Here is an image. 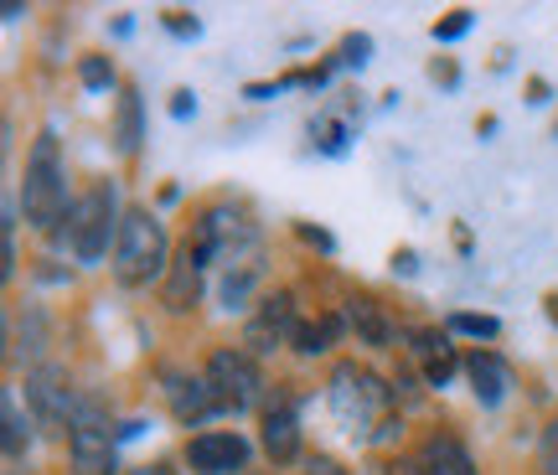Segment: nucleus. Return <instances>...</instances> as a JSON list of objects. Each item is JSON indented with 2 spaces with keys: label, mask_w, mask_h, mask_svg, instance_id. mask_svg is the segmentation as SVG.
<instances>
[{
  "label": "nucleus",
  "mask_w": 558,
  "mask_h": 475,
  "mask_svg": "<svg viewBox=\"0 0 558 475\" xmlns=\"http://www.w3.org/2000/svg\"><path fill=\"white\" fill-rule=\"evenodd\" d=\"M21 207H26V222L37 233H52L62 218H73L68 207V176H62V156H58V135L41 130V139L26 156V181H21Z\"/></svg>",
  "instance_id": "1"
},
{
  "label": "nucleus",
  "mask_w": 558,
  "mask_h": 475,
  "mask_svg": "<svg viewBox=\"0 0 558 475\" xmlns=\"http://www.w3.org/2000/svg\"><path fill=\"white\" fill-rule=\"evenodd\" d=\"M166 269V228H160L145 207H130L120 222V243H114V275L124 284H150Z\"/></svg>",
  "instance_id": "2"
},
{
  "label": "nucleus",
  "mask_w": 558,
  "mask_h": 475,
  "mask_svg": "<svg viewBox=\"0 0 558 475\" xmlns=\"http://www.w3.org/2000/svg\"><path fill=\"white\" fill-rule=\"evenodd\" d=\"M68 233H73V254H78L83 264H99V258L109 254V233H114V192H109V186H94L88 197L73 202Z\"/></svg>",
  "instance_id": "3"
},
{
  "label": "nucleus",
  "mask_w": 558,
  "mask_h": 475,
  "mask_svg": "<svg viewBox=\"0 0 558 475\" xmlns=\"http://www.w3.org/2000/svg\"><path fill=\"white\" fill-rule=\"evenodd\" d=\"M383 403H388V388H383L373 373H362L352 362L331 373V409H337V418L347 429H367V424L378 418Z\"/></svg>",
  "instance_id": "4"
},
{
  "label": "nucleus",
  "mask_w": 558,
  "mask_h": 475,
  "mask_svg": "<svg viewBox=\"0 0 558 475\" xmlns=\"http://www.w3.org/2000/svg\"><path fill=\"white\" fill-rule=\"evenodd\" d=\"M207 382H213V393H218L222 409H248L264 388V377L248 352H218L207 362Z\"/></svg>",
  "instance_id": "5"
},
{
  "label": "nucleus",
  "mask_w": 558,
  "mask_h": 475,
  "mask_svg": "<svg viewBox=\"0 0 558 475\" xmlns=\"http://www.w3.org/2000/svg\"><path fill=\"white\" fill-rule=\"evenodd\" d=\"M68 450H73V475H114V439H109V429L94 418V409L83 418H73Z\"/></svg>",
  "instance_id": "6"
},
{
  "label": "nucleus",
  "mask_w": 558,
  "mask_h": 475,
  "mask_svg": "<svg viewBox=\"0 0 558 475\" xmlns=\"http://www.w3.org/2000/svg\"><path fill=\"white\" fill-rule=\"evenodd\" d=\"M26 403L37 409L41 429H62L73 418V388H68V373L62 367H37L26 377ZM73 429V424H68Z\"/></svg>",
  "instance_id": "7"
},
{
  "label": "nucleus",
  "mask_w": 558,
  "mask_h": 475,
  "mask_svg": "<svg viewBox=\"0 0 558 475\" xmlns=\"http://www.w3.org/2000/svg\"><path fill=\"white\" fill-rule=\"evenodd\" d=\"M243 460H248V444H243V435H228V429L197 435L186 444V465L197 475H233L243 471Z\"/></svg>",
  "instance_id": "8"
},
{
  "label": "nucleus",
  "mask_w": 558,
  "mask_h": 475,
  "mask_svg": "<svg viewBox=\"0 0 558 475\" xmlns=\"http://www.w3.org/2000/svg\"><path fill=\"white\" fill-rule=\"evenodd\" d=\"M295 331V300L290 295H275V300H264V310L254 320H248V331H243V346L259 356V352H275L279 341Z\"/></svg>",
  "instance_id": "9"
},
{
  "label": "nucleus",
  "mask_w": 558,
  "mask_h": 475,
  "mask_svg": "<svg viewBox=\"0 0 558 475\" xmlns=\"http://www.w3.org/2000/svg\"><path fill=\"white\" fill-rule=\"evenodd\" d=\"M264 450L275 465H290L300 450V418L290 409V398H279L275 409H264Z\"/></svg>",
  "instance_id": "10"
},
{
  "label": "nucleus",
  "mask_w": 558,
  "mask_h": 475,
  "mask_svg": "<svg viewBox=\"0 0 558 475\" xmlns=\"http://www.w3.org/2000/svg\"><path fill=\"white\" fill-rule=\"evenodd\" d=\"M171 409H177V418L181 424H197V418H207V414H218L222 403H218V393H213V382H186V377H171Z\"/></svg>",
  "instance_id": "11"
},
{
  "label": "nucleus",
  "mask_w": 558,
  "mask_h": 475,
  "mask_svg": "<svg viewBox=\"0 0 558 475\" xmlns=\"http://www.w3.org/2000/svg\"><path fill=\"white\" fill-rule=\"evenodd\" d=\"M418 471L424 475H476V465H471V455H465V444L450 435H439L424 444V455H418Z\"/></svg>",
  "instance_id": "12"
},
{
  "label": "nucleus",
  "mask_w": 558,
  "mask_h": 475,
  "mask_svg": "<svg viewBox=\"0 0 558 475\" xmlns=\"http://www.w3.org/2000/svg\"><path fill=\"white\" fill-rule=\"evenodd\" d=\"M465 373H471V382H476L481 403H501V393H507V367H501V356L476 352L471 362H465Z\"/></svg>",
  "instance_id": "13"
},
{
  "label": "nucleus",
  "mask_w": 558,
  "mask_h": 475,
  "mask_svg": "<svg viewBox=\"0 0 558 475\" xmlns=\"http://www.w3.org/2000/svg\"><path fill=\"white\" fill-rule=\"evenodd\" d=\"M197 254L186 248V254L171 264V284H166V305L171 310H192V300H197Z\"/></svg>",
  "instance_id": "14"
},
{
  "label": "nucleus",
  "mask_w": 558,
  "mask_h": 475,
  "mask_svg": "<svg viewBox=\"0 0 558 475\" xmlns=\"http://www.w3.org/2000/svg\"><path fill=\"white\" fill-rule=\"evenodd\" d=\"M26 439H32V435H26V418H21L16 398L5 393V455L21 460V455H26Z\"/></svg>",
  "instance_id": "15"
},
{
  "label": "nucleus",
  "mask_w": 558,
  "mask_h": 475,
  "mask_svg": "<svg viewBox=\"0 0 558 475\" xmlns=\"http://www.w3.org/2000/svg\"><path fill=\"white\" fill-rule=\"evenodd\" d=\"M337 331H341V320L326 316L320 326H300V331H295V346H300V352H326V341L337 337Z\"/></svg>",
  "instance_id": "16"
},
{
  "label": "nucleus",
  "mask_w": 558,
  "mask_h": 475,
  "mask_svg": "<svg viewBox=\"0 0 558 475\" xmlns=\"http://www.w3.org/2000/svg\"><path fill=\"white\" fill-rule=\"evenodd\" d=\"M352 326H357V331L373 341V346H383V341H388V326H383V316L373 310V305H367V300H357V305H352Z\"/></svg>",
  "instance_id": "17"
},
{
  "label": "nucleus",
  "mask_w": 558,
  "mask_h": 475,
  "mask_svg": "<svg viewBox=\"0 0 558 475\" xmlns=\"http://www.w3.org/2000/svg\"><path fill=\"white\" fill-rule=\"evenodd\" d=\"M120 145H124V150H135V145H140V103H135V94L124 99V119H120Z\"/></svg>",
  "instance_id": "18"
},
{
  "label": "nucleus",
  "mask_w": 558,
  "mask_h": 475,
  "mask_svg": "<svg viewBox=\"0 0 558 475\" xmlns=\"http://www.w3.org/2000/svg\"><path fill=\"white\" fill-rule=\"evenodd\" d=\"M450 326H456V331H465V337H486V341H492V337L501 331V326H497L492 316H456Z\"/></svg>",
  "instance_id": "19"
},
{
  "label": "nucleus",
  "mask_w": 558,
  "mask_h": 475,
  "mask_svg": "<svg viewBox=\"0 0 558 475\" xmlns=\"http://www.w3.org/2000/svg\"><path fill=\"white\" fill-rule=\"evenodd\" d=\"M320 150H326V156H341V150H347V124H337V119L320 124Z\"/></svg>",
  "instance_id": "20"
},
{
  "label": "nucleus",
  "mask_w": 558,
  "mask_h": 475,
  "mask_svg": "<svg viewBox=\"0 0 558 475\" xmlns=\"http://www.w3.org/2000/svg\"><path fill=\"white\" fill-rule=\"evenodd\" d=\"M83 83H88V88H109V83H114V73H109L99 58H88V62H83Z\"/></svg>",
  "instance_id": "21"
},
{
  "label": "nucleus",
  "mask_w": 558,
  "mask_h": 475,
  "mask_svg": "<svg viewBox=\"0 0 558 475\" xmlns=\"http://www.w3.org/2000/svg\"><path fill=\"white\" fill-rule=\"evenodd\" d=\"M465 26H471V11H456L445 26H435V37L439 41H456V37H465Z\"/></svg>",
  "instance_id": "22"
},
{
  "label": "nucleus",
  "mask_w": 558,
  "mask_h": 475,
  "mask_svg": "<svg viewBox=\"0 0 558 475\" xmlns=\"http://www.w3.org/2000/svg\"><path fill=\"white\" fill-rule=\"evenodd\" d=\"M341 52H347V68H362V62H367V52H373V41L367 37H347V47H341Z\"/></svg>",
  "instance_id": "23"
},
{
  "label": "nucleus",
  "mask_w": 558,
  "mask_h": 475,
  "mask_svg": "<svg viewBox=\"0 0 558 475\" xmlns=\"http://www.w3.org/2000/svg\"><path fill=\"white\" fill-rule=\"evenodd\" d=\"M543 460H548V475H558V418L548 424V435H543Z\"/></svg>",
  "instance_id": "24"
},
{
  "label": "nucleus",
  "mask_w": 558,
  "mask_h": 475,
  "mask_svg": "<svg viewBox=\"0 0 558 475\" xmlns=\"http://www.w3.org/2000/svg\"><path fill=\"white\" fill-rule=\"evenodd\" d=\"M171 114H177V119L197 114V99H192V94H177V103H171Z\"/></svg>",
  "instance_id": "25"
},
{
  "label": "nucleus",
  "mask_w": 558,
  "mask_h": 475,
  "mask_svg": "<svg viewBox=\"0 0 558 475\" xmlns=\"http://www.w3.org/2000/svg\"><path fill=\"white\" fill-rule=\"evenodd\" d=\"M171 32H181V37L192 32V37H197V21H186V16H181V11H171Z\"/></svg>",
  "instance_id": "26"
},
{
  "label": "nucleus",
  "mask_w": 558,
  "mask_h": 475,
  "mask_svg": "<svg viewBox=\"0 0 558 475\" xmlns=\"http://www.w3.org/2000/svg\"><path fill=\"white\" fill-rule=\"evenodd\" d=\"M311 475H341V471L331 465V460H316V465H311Z\"/></svg>",
  "instance_id": "27"
},
{
  "label": "nucleus",
  "mask_w": 558,
  "mask_h": 475,
  "mask_svg": "<svg viewBox=\"0 0 558 475\" xmlns=\"http://www.w3.org/2000/svg\"><path fill=\"white\" fill-rule=\"evenodd\" d=\"M135 475H177V471H171V465H140Z\"/></svg>",
  "instance_id": "28"
},
{
  "label": "nucleus",
  "mask_w": 558,
  "mask_h": 475,
  "mask_svg": "<svg viewBox=\"0 0 558 475\" xmlns=\"http://www.w3.org/2000/svg\"><path fill=\"white\" fill-rule=\"evenodd\" d=\"M548 316H554V320H558V295H554V300H548Z\"/></svg>",
  "instance_id": "29"
}]
</instances>
